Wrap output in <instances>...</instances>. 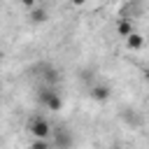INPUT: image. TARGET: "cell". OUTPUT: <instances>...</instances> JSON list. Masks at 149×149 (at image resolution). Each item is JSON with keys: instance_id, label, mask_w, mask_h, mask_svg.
<instances>
[{"instance_id": "13", "label": "cell", "mask_w": 149, "mask_h": 149, "mask_svg": "<svg viewBox=\"0 0 149 149\" xmlns=\"http://www.w3.org/2000/svg\"><path fill=\"white\" fill-rule=\"evenodd\" d=\"M0 61H2V56H0Z\"/></svg>"}, {"instance_id": "3", "label": "cell", "mask_w": 149, "mask_h": 149, "mask_svg": "<svg viewBox=\"0 0 149 149\" xmlns=\"http://www.w3.org/2000/svg\"><path fill=\"white\" fill-rule=\"evenodd\" d=\"M72 142H74V137L70 135V130H65V128H54V133H51V147H54V149H70Z\"/></svg>"}, {"instance_id": "8", "label": "cell", "mask_w": 149, "mask_h": 149, "mask_svg": "<svg viewBox=\"0 0 149 149\" xmlns=\"http://www.w3.org/2000/svg\"><path fill=\"white\" fill-rule=\"evenodd\" d=\"M30 149H51V142L49 140H35L30 144Z\"/></svg>"}, {"instance_id": "4", "label": "cell", "mask_w": 149, "mask_h": 149, "mask_svg": "<svg viewBox=\"0 0 149 149\" xmlns=\"http://www.w3.org/2000/svg\"><path fill=\"white\" fill-rule=\"evenodd\" d=\"M109 95H112V88L107 84H93L91 86V98L95 102H105V100H109Z\"/></svg>"}, {"instance_id": "5", "label": "cell", "mask_w": 149, "mask_h": 149, "mask_svg": "<svg viewBox=\"0 0 149 149\" xmlns=\"http://www.w3.org/2000/svg\"><path fill=\"white\" fill-rule=\"evenodd\" d=\"M126 47H128V49H133V51H137V49H142V47H144V37H142L140 33H135V30H133V33L126 37Z\"/></svg>"}, {"instance_id": "12", "label": "cell", "mask_w": 149, "mask_h": 149, "mask_svg": "<svg viewBox=\"0 0 149 149\" xmlns=\"http://www.w3.org/2000/svg\"><path fill=\"white\" fill-rule=\"evenodd\" d=\"M0 93H2V84H0Z\"/></svg>"}, {"instance_id": "1", "label": "cell", "mask_w": 149, "mask_h": 149, "mask_svg": "<svg viewBox=\"0 0 149 149\" xmlns=\"http://www.w3.org/2000/svg\"><path fill=\"white\" fill-rule=\"evenodd\" d=\"M30 135L35 137V140H49L51 137V133H54V128H51V123L44 119V116H35L33 121H30Z\"/></svg>"}, {"instance_id": "9", "label": "cell", "mask_w": 149, "mask_h": 149, "mask_svg": "<svg viewBox=\"0 0 149 149\" xmlns=\"http://www.w3.org/2000/svg\"><path fill=\"white\" fill-rule=\"evenodd\" d=\"M19 2H21L23 7H30V9H33V7H37V0H19Z\"/></svg>"}, {"instance_id": "11", "label": "cell", "mask_w": 149, "mask_h": 149, "mask_svg": "<svg viewBox=\"0 0 149 149\" xmlns=\"http://www.w3.org/2000/svg\"><path fill=\"white\" fill-rule=\"evenodd\" d=\"M144 74H147V79H149V68H147V72H144Z\"/></svg>"}, {"instance_id": "2", "label": "cell", "mask_w": 149, "mask_h": 149, "mask_svg": "<svg viewBox=\"0 0 149 149\" xmlns=\"http://www.w3.org/2000/svg\"><path fill=\"white\" fill-rule=\"evenodd\" d=\"M40 102H42L47 109H51V112H61V107H63V98H61V93H58L56 88H44V91H40Z\"/></svg>"}, {"instance_id": "10", "label": "cell", "mask_w": 149, "mask_h": 149, "mask_svg": "<svg viewBox=\"0 0 149 149\" xmlns=\"http://www.w3.org/2000/svg\"><path fill=\"white\" fill-rule=\"evenodd\" d=\"M74 7H81V5H86V0H70Z\"/></svg>"}, {"instance_id": "6", "label": "cell", "mask_w": 149, "mask_h": 149, "mask_svg": "<svg viewBox=\"0 0 149 149\" xmlns=\"http://www.w3.org/2000/svg\"><path fill=\"white\" fill-rule=\"evenodd\" d=\"M47 19H49V14H47L44 7H33V12H30V21L33 23H44Z\"/></svg>"}, {"instance_id": "7", "label": "cell", "mask_w": 149, "mask_h": 149, "mask_svg": "<svg viewBox=\"0 0 149 149\" xmlns=\"http://www.w3.org/2000/svg\"><path fill=\"white\" fill-rule=\"evenodd\" d=\"M116 33H119L121 37H128V35L133 33V23H130V19H121V21L116 23Z\"/></svg>"}]
</instances>
